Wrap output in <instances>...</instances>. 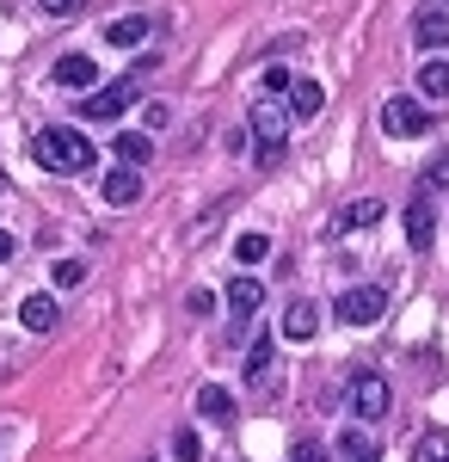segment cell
I'll return each mask as SVG.
<instances>
[{
	"instance_id": "obj_21",
	"label": "cell",
	"mask_w": 449,
	"mask_h": 462,
	"mask_svg": "<svg viewBox=\"0 0 449 462\" xmlns=\"http://www.w3.org/2000/svg\"><path fill=\"white\" fill-rule=\"evenodd\" d=\"M413 462H449V431H425L413 444Z\"/></svg>"
},
{
	"instance_id": "obj_16",
	"label": "cell",
	"mask_w": 449,
	"mask_h": 462,
	"mask_svg": "<svg viewBox=\"0 0 449 462\" xmlns=\"http://www.w3.org/2000/svg\"><path fill=\"white\" fill-rule=\"evenodd\" d=\"M197 413L215 420V426H228V420H234V394L222 389V383H204V389H197Z\"/></svg>"
},
{
	"instance_id": "obj_29",
	"label": "cell",
	"mask_w": 449,
	"mask_h": 462,
	"mask_svg": "<svg viewBox=\"0 0 449 462\" xmlns=\"http://www.w3.org/2000/svg\"><path fill=\"white\" fill-rule=\"evenodd\" d=\"M185 309H191L197 320H204V315H215V290H191V296H185Z\"/></svg>"
},
{
	"instance_id": "obj_31",
	"label": "cell",
	"mask_w": 449,
	"mask_h": 462,
	"mask_svg": "<svg viewBox=\"0 0 449 462\" xmlns=\"http://www.w3.org/2000/svg\"><path fill=\"white\" fill-rule=\"evenodd\" d=\"M80 6H87V0H37V13H50V19H69Z\"/></svg>"
},
{
	"instance_id": "obj_2",
	"label": "cell",
	"mask_w": 449,
	"mask_h": 462,
	"mask_svg": "<svg viewBox=\"0 0 449 462\" xmlns=\"http://www.w3.org/2000/svg\"><path fill=\"white\" fill-rule=\"evenodd\" d=\"M246 124H252V143H259V167H277L283 143H289V111L277 106V99H259Z\"/></svg>"
},
{
	"instance_id": "obj_10",
	"label": "cell",
	"mask_w": 449,
	"mask_h": 462,
	"mask_svg": "<svg viewBox=\"0 0 449 462\" xmlns=\"http://www.w3.org/2000/svg\"><path fill=\"white\" fill-rule=\"evenodd\" d=\"M431 241H437V210H431V198H413L407 204V247L425 253Z\"/></svg>"
},
{
	"instance_id": "obj_7",
	"label": "cell",
	"mask_w": 449,
	"mask_h": 462,
	"mask_svg": "<svg viewBox=\"0 0 449 462\" xmlns=\"http://www.w3.org/2000/svg\"><path fill=\"white\" fill-rule=\"evenodd\" d=\"M50 80H56V87H69V93H93V87H99V62L74 50V56H62V62L50 69Z\"/></svg>"
},
{
	"instance_id": "obj_27",
	"label": "cell",
	"mask_w": 449,
	"mask_h": 462,
	"mask_svg": "<svg viewBox=\"0 0 449 462\" xmlns=\"http://www.w3.org/2000/svg\"><path fill=\"white\" fill-rule=\"evenodd\" d=\"M289 462H333V457H326V444H320V438H302V444L289 450Z\"/></svg>"
},
{
	"instance_id": "obj_1",
	"label": "cell",
	"mask_w": 449,
	"mask_h": 462,
	"mask_svg": "<svg viewBox=\"0 0 449 462\" xmlns=\"http://www.w3.org/2000/svg\"><path fill=\"white\" fill-rule=\"evenodd\" d=\"M32 161L43 167V173L74 179V173H87V167L99 161V148L87 143L80 130H69V124H50V130H37V136H32Z\"/></svg>"
},
{
	"instance_id": "obj_6",
	"label": "cell",
	"mask_w": 449,
	"mask_h": 462,
	"mask_svg": "<svg viewBox=\"0 0 449 462\" xmlns=\"http://www.w3.org/2000/svg\"><path fill=\"white\" fill-rule=\"evenodd\" d=\"M381 130H388L394 143L425 136V130H431V111H425V99H407V93H400V99H388V106H381Z\"/></svg>"
},
{
	"instance_id": "obj_12",
	"label": "cell",
	"mask_w": 449,
	"mask_h": 462,
	"mask_svg": "<svg viewBox=\"0 0 449 462\" xmlns=\"http://www.w3.org/2000/svg\"><path fill=\"white\" fill-rule=\"evenodd\" d=\"M148 32H154V19H148V13H124V19H111V25H105V43L136 50V43H148Z\"/></svg>"
},
{
	"instance_id": "obj_17",
	"label": "cell",
	"mask_w": 449,
	"mask_h": 462,
	"mask_svg": "<svg viewBox=\"0 0 449 462\" xmlns=\"http://www.w3.org/2000/svg\"><path fill=\"white\" fill-rule=\"evenodd\" d=\"M228 309H234V315H259V309H265V284L241 272V278L228 284Z\"/></svg>"
},
{
	"instance_id": "obj_20",
	"label": "cell",
	"mask_w": 449,
	"mask_h": 462,
	"mask_svg": "<svg viewBox=\"0 0 449 462\" xmlns=\"http://www.w3.org/2000/svg\"><path fill=\"white\" fill-rule=\"evenodd\" d=\"M339 457L345 462H376V438H370L363 426H345L339 431Z\"/></svg>"
},
{
	"instance_id": "obj_28",
	"label": "cell",
	"mask_w": 449,
	"mask_h": 462,
	"mask_svg": "<svg viewBox=\"0 0 449 462\" xmlns=\"http://www.w3.org/2000/svg\"><path fill=\"white\" fill-rule=\"evenodd\" d=\"M142 124H148V136H154V130H167V124H173V106L148 99V111H142Z\"/></svg>"
},
{
	"instance_id": "obj_15",
	"label": "cell",
	"mask_w": 449,
	"mask_h": 462,
	"mask_svg": "<svg viewBox=\"0 0 449 462\" xmlns=\"http://www.w3.org/2000/svg\"><path fill=\"white\" fill-rule=\"evenodd\" d=\"M381 216H388V204H381V198H357V204H345V210H339L333 235H345V228H376Z\"/></svg>"
},
{
	"instance_id": "obj_18",
	"label": "cell",
	"mask_w": 449,
	"mask_h": 462,
	"mask_svg": "<svg viewBox=\"0 0 449 462\" xmlns=\"http://www.w3.org/2000/svg\"><path fill=\"white\" fill-rule=\"evenodd\" d=\"M418 93H425V99H449V56H431V62L418 69Z\"/></svg>"
},
{
	"instance_id": "obj_11",
	"label": "cell",
	"mask_w": 449,
	"mask_h": 462,
	"mask_svg": "<svg viewBox=\"0 0 449 462\" xmlns=\"http://www.w3.org/2000/svg\"><path fill=\"white\" fill-rule=\"evenodd\" d=\"M277 327H283V339H296V346H308L314 333H320V309H314V302H302V296H296V302H289V309H283V320H277Z\"/></svg>"
},
{
	"instance_id": "obj_25",
	"label": "cell",
	"mask_w": 449,
	"mask_h": 462,
	"mask_svg": "<svg viewBox=\"0 0 449 462\" xmlns=\"http://www.w3.org/2000/svg\"><path fill=\"white\" fill-rule=\"evenodd\" d=\"M173 457H179V462H204V444H197V431H191V426L173 438Z\"/></svg>"
},
{
	"instance_id": "obj_19",
	"label": "cell",
	"mask_w": 449,
	"mask_h": 462,
	"mask_svg": "<svg viewBox=\"0 0 449 462\" xmlns=\"http://www.w3.org/2000/svg\"><path fill=\"white\" fill-rule=\"evenodd\" d=\"M111 154H117L124 167H142V161L154 154V143H148V130H124V136L111 143Z\"/></svg>"
},
{
	"instance_id": "obj_13",
	"label": "cell",
	"mask_w": 449,
	"mask_h": 462,
	"mask_svg": "<svg viewBox=\"0 0 449 462\" xmlns=\"http://www.w3.org/2000/svg\"><path fill=\"white\" fill-rule=\"evenodd\" d=\"M99 198L105 204H136L142 198V167H111L105 185H99Z\"/></svg>"
},
{
	"instance_id": "obj_9",
	"label": "cell",
	"mask_w": 449,
	"mask_h": 462,
	"mask_svg": "<svg viewBox=\"0 0 449 462\" xmlns=\"http://www.w3.org/2000/svg\"><path fill=\"white\" fill-rule=\"evenodd\" d=\"M320 106H326V87H320V80H289V93H283V111H289L296 124L320 117Z\"/></svg>"
},
{
	"instance_id": "obj_32",
	"label": "cell",
	"mask_w": 449,
	"mask_h": 462,
	"mask_svg": "<svg viewBox=\"0 0 449 462\" xmlns=\"http://www.w3.org/2000/svg\"><path fill=\"white\" fill-rule=\"evenodd\" d=\"M13 253H19V241H13V235H6V228H0V265H6V259H13Z\"/></svg>"
},
{
	"instance_id": "obj_22",
	"label": "cell",
	"mask_w": 449,
	"mask_h": 462,
	"mask_svg": "<svg viewBox=\"0 0 449 462\" xmlns=\"http://www.w3.org/2000/svg\"><path fill=\"white\" fill-rule=\"evenodd\" d=\"M265 253H271V241H265V235H241V241H234V259H241V265H259Z\"/></svg>"
},
{
	"instance_id": "obj_5",
	"label": "cell",
	"mask_w": 449,
	"mask_h": 462,
	"mask_svg": "<svg viewBox=\"0 0 449 462\" xmlns=\"http://www.w3.org/2000/svg\"><path fill=\"white\" fill-rule=\"evenodd\" d=\"M142 99V80L136 74H124V80H111V87H93V99L80 106V117H99V124H111V117H124V111Z\"/></svg>"
},
{
	"instance_id": "obj_8",
	"label": "cell",
	"mask_w": 449,
	"mask_h": 462,
	"mask_svg": "<svg viewBox=\"0 0 449 462\" xmlns=\"http://www.w3.org/2000/svg\"><path fill=\"white\" fill-rule=\"evenodd\" d=\"M413 37H418V50H444L449 43V6L444 0H431V6L413 13Z\"/></svg>"
},
{
	"instance_id": "obj_24",
	"label": "cell",
	"mask_w": 449,
	"mask_h": 462,
	"mask_svg": "<svg viewBox=\"0 0 449 462\" xmlns=\"http://www.w3.org/2000/svg\"><path fill=\"white\" fill-rule=\"evenodd\" d=\"M56 284H62V290L87 284V259H56Z\"/></svg>"
},
{
	"instance_id": "obj_26",
	"label": "cell",
	"mask_w": 449,
	"mask_h": 462,
	"mask_svg": "<svg viewBox=\"0 0 449 462\" xmlns=\"http://www.w3.org/2000/svg\"><path fill=\"white\" fill-rule=\"evenodd\" d=\"M444 185H449V148L431 161V167H425V191H444Z\"/></svg>"
},
{
	"instance_id": "obj_30",
	"label": "cell",
	"mask_w": 449,
	"mask_h": 462,
	"mask_svg": "<svg viewBox=\"0 0 449 462\" xmlns=\"http://www.w3.org/2000/svg\"><path fill=\"white\" fill-rule=\"evenodd\" d=\"M289 93V69H265V99H283Z\"/></svg>"
},
{
	"instance_id": "obj_14",
	"label": "cell",
	"mask_w": 449,
	"mask_h": 462,
	"mask_svg": "<svg viewBox=\"0 0 449 462\" xmlns=\"http://www.w3.org/2000/svg\"><path fill=\"white\" fill-rule=\"evenodd\" d=\"M19 320H25V333H56V320H62V302H56V296H25Z\"/></svg>"
},
{
	"instance_id": "obj_3",
	"label": "cell",
	"mask_w": 449,
	"mask_h": 462,
	"mask_svg": "<svg viewBox=\"0 0 449 462\" xmlns=\"http://www.w3.org/2000/svg\"><path fill=\"white\" fill-rule=\"evenodd\" d=\"M333 315L345 320V327H376V320L388 315V296H381L376 284H351V290H339Z\"/></svg>"
},
{
	"instance_id": "obj_4",
	"label": "cell",
	"mask_w": 449,
	"mask_h": 462,
	"mask_svg": "<svg viewBox=\"0 0 449 462\" xmlns=\"http://www.w3.org/2000/svg\"><path fill=\"white\" fill-rule=\"evenodd\" d=\"M388 407H394V389H388V376H381V370H357V376H351V413L370 426V420H381Z\"/></svg>"
},
{
	"instance_id": "obj_23",
	"label": "cell",
	"mask_w": 449,
	"mask_h": 462,
	"mask_svg": "<svg viewBox=\"0 0 449 462\" xmlns=\"http://www.w3.org/2000/svg\"><path fill=\"white\" fill-rule=\"evenodd\" d=\"M265 370H271V339H252V352H246V376L259 383Z\"/></svg>"
}]
</instances>
